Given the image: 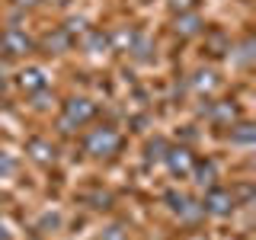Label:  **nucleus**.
Listing matches in <instances>:
<instances>
[{"label":"nucleus","instance_id":"5","mask_svg":"<svg viewBox=\"0 0 256 240\" xmlns=\"http://www.w3.org/2000/svg\"><path fill=\"white\" fill-rule=\"evenodd\" d=\"M58 116L64 118V122H70L77 128V132H84L86 125H93L96 122V116H100V102H93L90 96H84V93H70V96H64L61 100V112Z\"/></svg>","mask_w":256,"mask_h":240},{"label":"nucleus","instance_id":"23","mask_svg":"<svg viewBox=\"0 0 256 240\" xmlns=\"http://www.w3.org/2000/svg\"><path fill=\"white\" fill-rule=\"evenodd\" d=\"M10 6H16V10H22V13H36L38 6V0H10Z\"/></svg>","mask_w":256,"mask_h":240},{"label":"nucleus","instance_id":"11","mask_svg":"<svg viewBox=\"0 0 256 240\" xmlns=\"http://www.w3.org/2000/svg\"><path fill=\"white\" fill-rule=\"evenodd\" d=\"M237 118H244V109H240V102L234 100V96H224V100H214L208 102V112H205V122L212 128H218V132H224L228 125H234Z\"/></svg>","mask_w":256,"mask_h":240},{"label":"nucleus","instance_id":"16","mask_svg":"<svg viewBox=\"0 0 256 240\" xmlns=\"http://www.w3.org/2000/svg\"><path fill=\"white\" fill-rule=\"evenodd\" d=\"M224 141H228L230 150H244V154H250V150H253V141H256V125L246 116L237 118L234 125L224 128Z\"/></svg>","mask_w":256,"mask_h":240},{"label":"nucleus","instance_id":"7","mask_svg":"<svg viewBox=\"0 0 256 240\" xmlns=\"http://www.w3.org/2000/svg\"><path fill=\"white\" fill-rule=\"evenodd\" d=\"M230 45H234V36L224 26H205L202 36H198V54H202V61H224L230 54Z\"/></svg>","mask_w":256,"mask_h":240},{"label":"nucleus","instance_id":"19","mask_svg":"<svg viewBox=\"0 0 256 240\" xmlns=\"http://www.w3.org/2000/svg\"><path fill=\"white\" fill-rule=\"evenodd\" d=\"M20 154H13V150L0 148V180H10V176L20 173Z\"/></svg>","mask_w":256,"mask_h":240},{"label":"nucleus","instance_id":"3","mask_svg":"<svg viewBox=\"0 0 256 240\" xmlns=\"http://www.w3.org/2000/svg\"><path fill=\"white\" fill-rule=\"evenodd\" d=\"M36 54V36L26 26H4L0 29V61H22Z\"/></svg>","mask_w":256,"mask_h":240},{"label":"nucleus","instance_id":"2","mask_svg":"<svg viewBox=\"0 0 256 240\" xmlns=\"http://www.w3.org/2000/svg\"><path fill=\"white\" fill-rule=\"evenodd\" d=\"M160 202L166 205V212L176 218V224H182V228H189V230H196V228H202V224L208 221L205 218V208L202 202H198L192 192L186 189H180V186H170L160 196Z\"/></svg>","mask_w":256,"mask_h":240},{"label":"nucleus","instance_id":"10","mask_svg":"<svg viewBox=\"0 0 256 240\" xmlns=\"http://www.w3.org/2000/svg\"><path fill=\"white\" fill-rule=\"evenodd\" d=\"M22 150H26V157L38 170H52V166L58 164V154H61V148L48 138V134H29L26 144H22Z\"/></svg>","mask_w":256,"mask_h":240},{"label":"nucleus","instance_id":"12","mask_svg":"<svg viewBox=\"0 0 256 240\" xmlns=\"http://www.w3.org/2000/svg\"><path fill=\"white\" fill-rule=\"evenodd\" d=\"M74 45H77V38L70 36L64 26H52L45 32V36H38L36 38V52H42L48 54V58H61V54H68V52H74Z\"/></svg>","mask_w":256,"mask_h":240},{"label":"nucleus","instance_id":"14","mask_svg":"<svg viewBox=\"0 0 256 240\" xmlns=\"http://www.w3.org/2000/svg\"><path fill=\"white\" fill-rule=\"evenodd\" d=\"M205 29V16L198 10H189V13H170V32L180 42H189V38H198Z\"/></svg>","mask_w":256,"mask_h":240},{"label":"nucleus","instance_id":"24","mask_svg":"<svg viewBox=\"0 0 256 240\" xmlns=\"http://www.w3.org/2000/svg\"><path fill=\"white\" fill-rule=\"evenodd\" d=\"M38 4H42V6H68L70 0H38Z\"/></svg>","mask_w":256,"mask_h":240},{"label":"nucleus","instance_id":"4","mask_svg":"<svg viewBox=\"0 0 256 240\" xmlns=\"http://www.w3.org/2000/svg\"><path fill=\"white\" fill-rule=\"evenodd\" d=\"M74 202H80L86 212H93V214H112L118 208V196L109 186L90 180V182H84V186L74 192Z\"/></svg>","mask_w":256,"mask_h":240},{"label":"nucleus","instance_id":"8","mask_svg":"<svg viewBox=\"0 0 256 240\" xmlns=\"http://www.w3.org/2000/svg\"><path fill=\"white\" fill-rule=\"evenodd\" d=\"M160 166L166 170L170 180L182 182V180H189L192 166H196V150L186 148V144H170V148H166V154H164V160H160Z\"/></svg>","mask_w":256,"mask_h":240},{"label":"nucleus","instance_id":"25","mask_svg":"<svg viewBox=\"0 0 256 240\" xmlns=\"http://www.w3.org/2000/svg\"><path fill=\"white\" fill-rule=\"evenodd\" d=\"M237 240H253V234H250V230H244V234H240Z\"/></svg>","mask_w":256,"mask_h":240},{"label":"nucleus","instance_id":"22","mask_svg":"<svg viewBox=\"0 0 256 240\" xmlns=\"http://www.w3.org/2000/svg\"><path fill=\"white\" fill-rule=\"evenodd\" d=\"M0 240H16V230H13V224L6 221L4 212H0Z\"/></svg>","mask_w":256,"mask_h":240},{"label":"nucleus","instance_id":"17","mask_svg":"<svg viewBox=\"0 0 256 240\" xmlns=\"http://www.w3.org/2000/svg\"><path fill=\"white\" fill-rule=\"evenodd\" d=\"M166 148H170V141H166L164 134H150V138L141 144V160H144L148 166H160V160H164Z\"/></svg>","mask_w":256,"mask_h":240},{"label":"nucleus","instance_id":"20","mask_svg":"<svg viewBox=\"0 0 256 240\" xmlns=\"http://www.w3.org/2000/svg\"><path fill=\"white\" fill-rule=\"evenodd\" d=\"M36 230H38V234H54V230H61V214L58 212H42Z\"/></svg>","mask_w":256,"mask_h":240},{"label":"nucleus","instance_id":"13","mask_svg":"<svg viewBox=\"0 0 256 240\" xmlns=\"http://www.w3.org/2000/svg\"><path fill=\"white\" fill-rule=\"evenodd\" d=\"M186 80H189V93L192 96H214L224 86L221 74L212 68V64H198V68H192L186 74Z\"/></svg>","mask_w":256,"mask_h":240},{"label":"nucleus","instance_id":"9","mask_svg":"<svg viewBox=\"0 0 256 240\" xmlns=\"http://www.w3.org/2000/svg\"><path fill=\"white\" fill-rule=\"evenodd\" d=\"M10 80H13V90H16V93L29 96V93H36V90H42V86L52 84V74H48L45 64L29 61V64H22L20 70H13Z\"/></svg>","mask_w":256,"mask_h":240},{"label":"nucleus","instance_id":"26","mask_svg":"<svg viewBox=\"0 0 256 240\" xmlns=\"http://www.w3.org/2000/svg\"><path fill=\"white\" fill-rule=\"evenodd\" d=\"M138 4H154V0H138Z\"/></svg>","mask_w":256,"mask_h":240},{"label":"nucleus","instance_id":"15","mask_svg":"<svg viewBox=\"0 0 256 240\" xmlns=\"http://www.w3.org/2000/svg\"><path fill=\"white\" fill-rule=\"evenodd\" d=\"M189 180H192V186H196L198 192L218 186L221 182V160L218 157H196V166H192Z\"/></svg>","mask_w":256,"mask_h":240},{"label":"nucleus","instance_id":"6","mask_svg":"<svg viewBox=\"0 0 256 240\" xmlns=\"http://www.w3.org/2000/svg\"><path fill=\"white\" fill-rule=\"evenodd\" d=\"M198 202L205 208V218H212V221H228V218L237 214V202H234V196H230V186H224V182L205 189L202 196H198Z\"/></svg>","mask_w":256,"mask_h":240},{"label":"nucleus","instance_id":"1","mask_svg":"<svg viewBox=\"0 0 256 240\" xmlns=\"http://www.w3.org/2000/svg\"><path fill=\"white\" fill-rule=\"evenodd\" d=\"M80 150H84L90 160H100V164H109L125 150V134L116 122H96L86 125L84 134H80Z\"/></svg>","mask_w":256,"mask_h":240},{"label":"nucleus","instance_id":"21","mask_svg":"<svg viewBox=\"0 0 256 240\" xmlns=\"http://www.w3.org/2000/svg\"><path fill=\"white\" fill-rule=\"evenodd\" d=\"M202 0H166V10L170 13H189V10H198Z\"/></svg>","mask_w":256,"mask_h":240},{"label":"nucleus","instance_id":"18","mask_svg":"<svg viewBox=\"0 0 256 240\" xmlns=\"http://www.w3.org/2000/svg\"><path fill=\"white\" fill-rule=\"evenodd\" d=\"M128 54H132V61H138V64H150V61L157 58V42L141 29L138 38H134V45L128 48Z\"/></svg>","mask_w":256,"mask_h":240}]
</instances>
